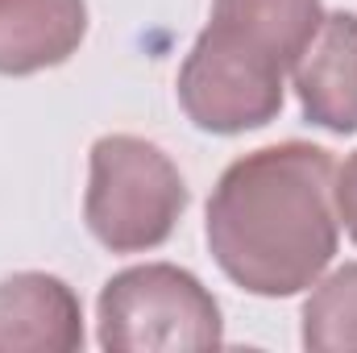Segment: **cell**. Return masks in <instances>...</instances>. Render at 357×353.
<instances>
[{"label": "cell", "mask_w": 357, "mask_h": 353, "mask_svg": "<svg viewBox=\"0 0 357 353\" xmlns=\"http://www.w3.org/2000/svg\"><path fill=\"white\" fill-rule=\"evenodd\" d=\"M324 150H266L241 163L225 179L212 208V241L220 262L258 291H274V229L278 246L299 283L307 270L328 258L333 233L324 216Z\"/></svg>", "instance_id": "cell-1"}, {"label": "cell", "mask_w": 357, "mask_h": 353, "mask_svg": "<svg viewBox=\"0 0 357 353\" xmlns=\"http://www.w3.org/2000/svg\"><path fill=\"white\" fill-rule=\"evenodd\" d=\"M183 204L171 167L137 142H104L96 154L91 225L112 246L158 241Z\"/></svg>", "instance_id": "cell-2"}, {"label": "cell", "mask_w": 357, "mask_h": 353, "mask_svg": "<svg viewBox=\"0 0 357 353\" xmlns=\"http://www.w3.org/2000/svg\"><path fill=\"white\" fill-rule=\"evenodd\" d=\"M303 104L333 129H357V21L337 17L303 71Z\"/></svg>", "instance_id": "cell-3"}, {"label": "cell", "mask_w": 357, "mask_h": 353, "mask_svg": "<svg viewBox=\"0 0 357 353\" xmlns=\"http://www.w3.org/2000/svg\"><path fill=\"white\" fill-rule=\"evenodd\" d=\"M341 208H345V216H349V229L357 233V158L349 163L345 183H341Z\"/></svg>", "instance_id": "cell-4"}]
</instances>
